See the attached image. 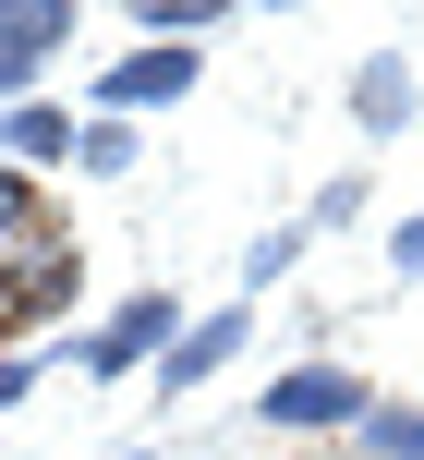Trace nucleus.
<instances>
[{
	"mask_svg": "<svg viewBox=\"0 0 424 460\" xmlns=\"http://www.w3.org/2000/svg\"><path fill=\"white\" fill-rule=\"evenodd\" d=\"M364 412H376V388H364L340 351H315V364H279L255 388V424H279V437H364Z\"/></svg>",
	"mask_w": 424,
	"mask_h": 460,
	"instance_id": "1",
	"label": "nucleus"
},
{
	"mask_svg": "<svg viewBox=\"0 0 424 460\" xmlns=\"http://www.w3.org/2000/svg\"><path fill=\"white\" fill-rule=\"evenodd\" d=\"M170 340H182V303H170V291H121L110 315L73 340V364H85L97 388H121V376H158V364H170Z\"/></svg>",
	"mask_w": 424,
	"mask_h": 460,
	"instance_id": "2",
	"label": "nucleus"
},
{
	"mask_svg": "<svg viewBox=\"0 0 424 460\" xmlns=\"http://www.w3.org/2000/svg\"><path fill=\"white\" fill-rule=\"evenodd\" d=\"M194 85H207V49H146V37H134L110 73H97V110H110V121H134V110H182Z\"/></svg>",
	"mask_w": 424,
	"mask_h": 460,
	"instance_id": "3",
	"label": "nucleus"
},
{
	"mask_svg": "<svg viewBox=\"0 0 424 460\" xmlns=\"http://www.w3.org/2000/svg\"><path fill=\"white\" fill-rule=\"evenodd\" d=\"M73 0H0V110H24V97H37V73L61 61L73 49Z\"/></svg>",
	"mask_w": 424,
	"mask_h": 460,
	"instance_id": "4",
	"label": "nucleus"
},
{
	"mask_svg": "<svg viewBox=\"0 0 424 460\" xmlns=\"http://www.w3.org/2000/svg\"><path fill=\"white\" fill-rule=\"evenodd\" d=\"M340 97H352V134H364V146H401L412 121H424V85H412V61H401V49H364Z\"/></svg>",
	"mask_w": 424,
	"mask_h": 460,
	"instance_id": "5",
	"label": "nucleus"
},
{
	"mask_svg": "<svg viewBox=\"0 0 424 460\" xmlns=\"http://www.w3.org/2000/svg\"><path fill=\"white\" fill-rule=\"evenodd\" d=\"M243 340H255V303H207V315H182V340H170V364H158V400H194Z\"/></svg>",
	"mask_w": 424,
	"mask_h": 460,
	"instance_id": "6",
	"label": "nucleus"
},
{
	"mask_svg": "<svg viewBox=\"0 0 424 460\" xmlns=\"http://www.w3.org/2000/svg\"><path fill=\"white\" fill-rule=\"evenodd\" d=\"M85 146V110H49V97H24V110H0V158L13 170H49Z\"/></svg>",
	"mask_w": 424,
	"mask_h": 460,
	"instance_id": "7",
	"label": "nucleus"
},
{
	"mask_svg": "<svg viewBox=\"0 0 424 460\" xmlns=\"http://www.w3.org/2000/svg\"><path fill=\"white\" fill-rule=\"evenodd\" d=\"M121 24H146V49H207L231 24V0H134Z\"/></svg>",
	"mask_w": 424,
	"mask_h": 460,
	"instance_id": "8",
	"label": "nucleus"
},
{
	"mask_svg": "<svg viewBox=\"0 0 424 460\" xmlns=\"http://www.w3.org/2000/svg\"><path fill=\"white\" fill-rule=\"evenodd\" d=\"M364 207H376V182H364V170H328V182L304 194V230H364Z\"/></svg>",
	"mask_w": 424,
	"mask_h": 460,
	"instance_id": "9",
	"label": "nucleus"
},
{
	"mask_svg": "<svg viewBox=\"0 0 424 460\" xmlns=\"http://www.w3.org/2000/svg\"><path fill=\"white\" fill-rule=\"evenodd\" d=\"M73 170H97V182H121V170H134V121L85 110V146H73Z\"/></svg>",
	"mask_w": 424,
	"mask_h": 460,
	"instance_id": "10",
	"label": "nucleus"
},
{
	"mask_svg": "<svg viewBox=\"0 0 424 460\" xmlns=\"http://www.w3.org/2000/svg\"><path fill=\"white\" fill-rule=\"evenodd\" d=\"M304 243H315L304 218H279V230H255V243H243V279H255V291H267V279H291V267H304Z\"/></svg>",
	"mask_w": 424,
	"mask_h": 460,
	"instance_id": "11",
	"label": "nucleus"
},
{
	"mask_svg": "<svg viewBox=\"0 0 424 460\" xmlns=\"http://www.w3.org/2000/svg\"><path fill=\"white\" fill-rule=\"evenodd\" d=\"M364 460H424V412H364Z\"/></svg>",
	"mask_w": 424,
	"mask_h": 460,
	"instance_id": "12",
	"label": "nucleus"
},
{
	"mask_svg": "<svg viewBox=\"0 0 424 460\" xmlns=\"http://www.w3.org/2000/svg\"><path fill=\"white\" fill-rule=\"evenodd\" d=\"M388 279H424V207H412L401 230H388Z\"/></svg>",
	"mask_w": 424,
	"mask_h": 460,
	"instance_id": "13",
	"label": "nucleus"
},
{
	"mask_svg": "<svg viewBox=\"0 0 424 460\" xmlns=\"http://www.w3.org/2000/svg\"><path fill=\"white\" fill-rule=\"evenodd\" d=\"M37 400V351H0V412H24Z\"/></svg>",
	"mask_w": 424,
	"mask_h": 460,
	"instance_id": "14",
	"label": "nucleus"
},
{
	"mask_svg": "<svg viewBox=\"0 0 424 460\" xmlns=\"http://www.w3.org/2000/svg\"><path fill=\"white\" fill-rule=\"evenodd\" d=\"M97 460H146V448H97Z\"/></svg>",
	"mask_w": 424,
	"mask_h": 460,
	"instance_id": "15",
	"label": "nucleus"
}]
</instances>
